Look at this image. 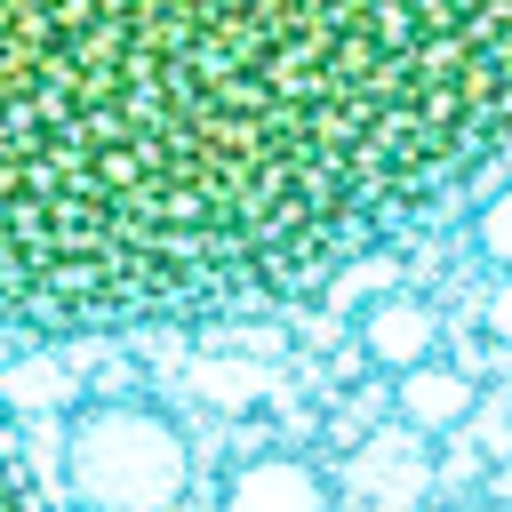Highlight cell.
Masks as SVG:
<instances>
[{
	"label": "cell",
	"instance_id": "obj_1",
	"mask_svg": "<svg viewBox=\"0 0 512 512\" xmlns=\"http://www.w3.org/2000/svg\"><path fill=\"white\" fill-rule=\"evenodd\" d=\"M512 176V0H0V328L328 288Z\"/></svg>",
	"mask_w": 512,
	"mask_h": 512
},
{
	"label": "cell",
	"instance_id": "obj_2",
	"mask_svg": "<svg viewBox=\"0 0 512 512\" xmlns=\"http://www.w3.org/2000/svg\"><path fill=\"white\" fill-rule=\"evenodd\" d=\"M64 488L80 512H176L192 488L184 432L144 400L80 408L64 432Z\"/></svg>",
	"mask_w": 512,
	"mask_h": 512
},
{
	"label": "cell",
	"instance_id": "obj_3",
	"mask_svg": "<svg viewBox=\"0 0 512 512\" xmlns=\"http://www.w3.org/2000/svg\"><path fill=\"white\" fill-rule=\"evenodd\" d=\"M360 352H368L376 368L408 376V368L440 360V312H432L424 296H376V304L360 312Z\"/></svg>",
	"mask_w": 512,
	"mask_h": 512
},
{
	"label": "cell",
	"instance_id": "obj_4",
	"mask_svg": "<svg viewBox=\"0 0 512 512\" xmlns=\"http://www.w3.org/2000/svg\"><path fill=\"white\" fill-rule=\"evenodd\" d=\"M216 512H328V480L304 456H248L224 480Z\"/></svg>",
	"mask_w": 512,
	"mask_h": 512
},
{
	"label": "cell",
	"instance_id": "obj_5",
	"mask_svg": "<svg viewBox=\"0 0 512 512\" xmlns=\"http://www.w3.org/2000/svg\"><path fill=\"white\" fill-rule=\"evenodd\" d=\"M392 400H400V416H408L416 432H456V424L480 408V384H472L464 368L424 360V368H408V376L392 384Z\"/></svg>",
	"mask_w": 512,
	"mask_h": 512
},
{
	"label": "cell",
	"instance_id": "obj_6",
	"mask_svg": "<svg viewBox=\"0 0 512 512\" xmlns=\"http://www.w3.org/2000/svg\"><path fill=\"white\" fill-rule=\"evenodd\" d=\"M472 248L496 264V280L512 272V176H496V184L480 192V208H472Z\"/></svg>",
	"mask_w": 512,
	"mask_h": 512
},
{
	"label": "cell",
	"instance_id": "obj_7",
	"mask_svg": "<svg viewBox=\"0 0 512 512\" xmlns=\"http://www.w3.org/2000/svg\"><path fill=\"white\" fill-rule=\"evenodd\" d=\"M0 400H8V408H56V400H64V368H56L48 352H24V360L0 368Z\"/></svg>",
	"mask_w": 512,
	"mask_h": 512
},
{
	"label": "cell",
	"instance_id": "obj_8",
	"mask_svg": "<svg viewBox=\"0 0 512 512\" xmlns=\"http://www.w3.org/2000/svg\"><path fill=\"white\" fill-rule=\"evenodd\" d=\"M480 320H488V336H496V344L512 352V272H504V280L488 288V304H480Z\"/></svg>",
	"mask_w": 512,
	"mask_h": 512
},
{
	"label": "cell",
	"instance_id": "obj_9",
	"mask_svg": "<svg viewBox=\"0 0 512 512\" xmlns=\"http://www.w3.org/2000/svg\"><path fill=\"white\" fill-rule=\"evenodd\" d=\"M0 512H32V496H24V480L0 464Z\"/></svg>",
	"mask_w": 512,
	"mask_h": 512
},
{
	"label": "cell",
	"instance_id": "obj_10",
	"mask_svg": "<svg viewBox=\"0 0 512 512\" xmlns=\"http://www.w3.org/2000/svg\"><path fill=\"white\" fill-rule=\"evenodd\" d=\"M432 512H512V504H488V496H464V504H432Z\"/></svg>",
	"mask_w": 512,
	"mask_h": 512
}]
</instances>
